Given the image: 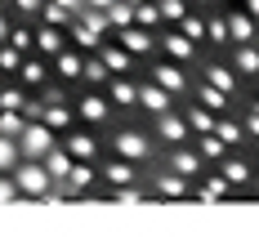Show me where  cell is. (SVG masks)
Returning <instances> with one entry per match:
<instances>
[{"instance_id":"obj_1","label":"cell","mask_w":259,"mask_h":250,"mask_svg":"<svg viewBox=\"0 0 259 250\" xmlns=\"http://www.w3.org/2000/svg\"><path fill=\"white\" fill-rule=\"evenodd\" d=\"M259 197L250 0H0V201Z\"/></svg>"}]
</instances>
